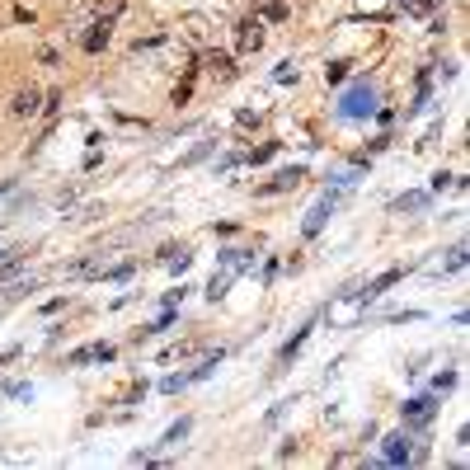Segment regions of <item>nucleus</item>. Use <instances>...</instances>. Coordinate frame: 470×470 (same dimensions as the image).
Wrapping results in <instances>:
<instances>
[{
    "label": "nucleus",
    "mask_w": 470,
    "mask_h": 470,
    "mask_svg": "<svg viewBox=\"0 0 470 470\" xmlns=\"http://www.w3.org/2000/svg\"><path fill=\"white\" fill-rule=\"evenodd\" d=\"M118 358V353H113V344H85V348H76V353H71V367H85V362H113Z\"/></svg>",
    "instance_id": "2"
},
{
    "label": "nucleus",
    "mask_w": 470,
    "mask_h": 470,
    "mask_svg": "<svg viewBox=\"0 0 470 470\" xmlns=\"http://www.w3.org/2000/svg\"><path fill=\"white\" fill-rule=\"evenodd\" d=\"M38 109H43V94L38 90H19L15 99H10V113H15V118H33Z\"/></svg>",
    "instance_id": "5"
},
{
    "label": "nucleus",
    "mask_w": 470,
    "mask_h": 470,
    "mask_svg": "<svg viewBox=\"0 0 470 470\" xmlns=\"http://www.w3.org/2000/svg\"><path fill=\"white\" fill-rule=\"evenodd\" d=\"M188 428H193V423H188V419H179V423L170 428V433H165V447H174L179 438H188Z\"/></svg>",
    "instance_id": "16"
},
{
    "label": "nucleus",
    "mask_w": 470,
    "mask_h": 470,
    "mask_svg": "<svg viewBox=\"0 0 470 470\" xmlns=\"http://www.w3.org/2000/svg\"><path fill=\"white\" fill-rule=\"evenodd\" d=\"M433 419V400H409L405 405V423H428Z\"/></svg>",
    "instance_id": "10"
},
{
    "label": "nucleus",
    "mask_w": 470,
    "mask_h": 470,
    "mask_svg": "<svg viewBox=\"0 0 470 470\" xmlns=\"http://www.w3.org/2000/svg\"><path fill=\"white\" fill-rule=\"evenodd\" d=\"M334 207H339V193H329V198H320V203H315V212L306 217V235H315V231H320V226H325V217L334 212Z\"/></svg>",
    "instance_id": "6"
},
{
    "label": "nucleus",
    "mask_w": 470,
    "mask_h": 470,
    "mask_svg": "<svg viewBox=\"0 0 470 470\" xmlns=\"http://www.w3.org/2000/svg\"><path fill=\"white\" fill-rule=\"evenodd\" d=\"M423 203H428L423 193H405V198H395V212H419Z\"/></svg>",
    "instance_id": "13"
},
{
    "label": "nucleus",
    "mask_w": 470,
    "mask_h": 470,
    "mask_svg": "<svg viewBox=\"0 0 470 470\" xmlns=\"http://www.w3.org/2000/svg\"><path fill=\"white\" fill-rule=\"evenodd\" d=\"M109 38H113V24L109 19H99V24H90V29L80 33V47H85V52H104Z\"/></svg>",
    "instance_id": "3"
},
{
    "label": "nucleus",
    "mask_w": 470,
    "mask_h": 470,
    "mask_svg": "<svg viewBox=\"0 0 470 470\" xmlns=\"http://www.w3.org/2000/svg\"><path fill=\"white\" fill-rule=\"evenodd\" d=\"M414 456V447H409L405 433H395V438H386V461H409Z\"/></svg>",
    "instance_id": "8"
},
{
    "label": "nucleus",
    "mask_w": 470,
    "mask_h": 470,
    "mask_svg": "<svg viewBox=\"0 0 470 470\" xmlns=\"http://www.w3.org/2000/svg\"><path fill=\"white\" fill-rule=\"evenodd\" d=\"M259 19H273V24H282V19H287V0H268Z\"/></svg>",
    "instance_id": "14"
},
{
    "label": "nucleus",
    "mask_w": 470,
    "mask_h": 470,
    "mask_svg": "<svg viewBox=\"0 0 470 470\" xmlns=\"http://www.w3.org/2000/svg\"><path fill=\"white\" fill-rule=\"evenodd\" d=\"M306 339H311V329H301V334H292V344L282 348V358H278V362H292V358L301 353V344H306Z\"/></svg>",
    "instance_id": "12"
},
{
    "label": "nucleus",
    "mask_w": 470,
    "mask_h": 470,
    "mask_svg": "<svg viewBox=\"0 0 470 470\" xmlns=\"http://www.w3.org/2000/svg\"><path fill=\"white\" fill-rule=\"evenodd\" d=\"M19 268H24V250H15V259H10V264L0 268V287H5V282H15V273Z\"/></svg>",
    "instance_id": "15"
},
{
    "label": "nucleus",
    "mask_w": 470,
    "mask_h": 470,
    "mask_svg": "<svg viewBox=\"0 0 470 470\" xmlns=\"http://www.w3.org/2000/svg\"><path fill=\"white\" fill-rule=\"evenodd\" d=\"M235 47H240V52H259V47H264V19L259 15L240 19V24H235Z\"/></svg>",
    "instance_id": "1"
},
{
    "label": "nucleus",
    "mask_w": 470,
    "mask_h": 470,
    "mask_svg": "<svg viewBox=\"0 0 470 470\" xmlns=\"http://www.w3.org/2000/svg\"><path fill=\"white\" fill-rule=\"evenodd\" d=\"M94 10H99L104 19H118V15H123V0H99Z\"/></svg>",
    "instance_id": "17"
},
{
    "label": "nucleus",
    "mask_w": 470,
    "mask_h": 470,
    "mask_svg": "<svg viewBox=\"0 0 470 470\" xmlns=\"http://www.w3.org/2000/svg\"><path fill=\"white\" fill-rule=\"evenodd\" d=\"M301 179H306V170H278L273 179H268V184H259V193H264V198H273V193H287V188H297Z\"/></svg>",
    "instance_id": "4"
},
{
    "label": "nucleus",
    "mask_w": 470,
    "mask_h": 470,
    "mask_svg": "<svg viewBox=\"0 0 470 470\" xmlns=\"http://www.w3.org/2000/svg\"><path fill=\"white\" fill-rule=\"evenodd\" d=\"M207 71H212L217 80H231L235 76V62L226 57V52H212V57H207Z\"/></svg>",
    "instance_id": "9"
},
{
    "label": "nucleus",
    "mask_w": 470,
    "mask_h": 470,
    "mask_svg": "<svg viewBox=\"0 0 470 470\" xmlns=\"http://www.w3.org/2000/svg\"><path fill=\"white\" fill-rule=\"evenodd\" d=\"M372 109H376L372 90H353V94L344 99V113H348V118H362V113H372Z\"/></svg>",
    "instance_id": "7"
},
{
    "label": "nucleus",
    "mask_w": 470,
    "mask_h": 470,
    "mask_svg": "<svg viewBox=\"0 0 470 470\" xmlns=\"http://www.w3.org/2000/svg\"><path fill=\"white\" fill-rule=\"evenodd\" d=\"M391 282H400V268H391V273H381V278H376L372 287L362 292V297H367V301H376V297H381V292H386V287H391Z\"/></svg>",
    "instance_id": "11"
}]
</instances>
